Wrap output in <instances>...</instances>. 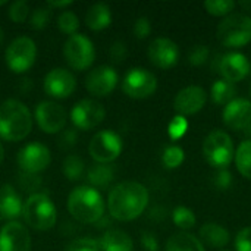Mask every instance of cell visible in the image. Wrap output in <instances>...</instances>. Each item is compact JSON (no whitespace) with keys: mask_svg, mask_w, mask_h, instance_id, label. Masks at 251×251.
<instances>
[{"mask_svg":"<svg viewBox=\"0 0 251 251\" xmlns=\"http://www.w3.org/2000/svg\"><path fill=\"white\" fill-rule=\"evenodd\" d=\"M31 238L19 222H9L0 229V251H29Z\"/></svg>","mask_w":251,"mask_h":251,"instance_id":"e0dca14e","label":"cell"},{"mask_svg":"<svg viewBox=\"0 0 251 251\" xmlns=\"http://www.w3.org/2000/svg\"><path fill=\"white\" fill-rule=\"evenodd\" d=\"M200 241L212 249H222L229 243V232L218 224H204L200 228Z\"/></svg>","mask_w":251,"mask_h":251,"instance_id":"7402d4cb","label":"cell"},{"mask_svg":"<svg viewBox=\"0 0 251 251\" xmlns=\"http://www.w3.org/2000/svg\"><path fill=\"white\" fill-rule=\"evenodd\" d=\"M75 141H76V132L74 129H68L66 132H63L59 144H60L62 149H69V147H72L75 144Z\"/></svg>","mask_w":251,"mask_h":251,"instance_id":"ee69618b","label":"cell"},{"mask_svg":"<svg viewBox=\"0 0 251 251\" xmlns=\"http://www.w3.org/2000/svg\"><path fill=\"white\" fill-rule=\"evenodd\" d=\"M219 251H228V250H219Z\"/></svg>","mask_w":251,"mask_h":251,"instance_id":"816d5d0a","label":"cell"},{"mask_svg":"<svg viewBox=\"0 0 251 251\" xmlns=\"http://www.w3.org/2000/svg\"><path fill=\"white\" fill-rule=\"evenodd\" d=\"M187 129H188V121L185 119V116H181V115L175 116L168 126V132L172 140L181 138L187 132Z\"/></svg>","mask_w":251,"mask_h":251,"instance_id":"d590c367","label":"cell"},{"mask_svg":"<svg viewBox=\"0 0 251 251\" xmlns=\"http://www.w3.org/2000/svg\"><path fill=\"white\" fill-rule=\"evenodd\" d=\"M50 21V9L49 7H37L29 16V25L32 29H43L49 25Z\"/></svg>","mask_w":251,"mask_h":251,"instance_id":"e575fe53","label":"cell"},{"mask_svg":"<svg viewBox=\"0 0 251 251\" xmlns=\"http://www.w3.org/2000/svg\"><path fill=\"white\" fill-rule=\"evenodd\" d=\"M141 244L146 251H160L159 249V241L151 232H143L141 235Z\"/></svg>","mask_w":251,"mask_h":251,"instance_id":"7bdbcfd3","label":"cell"},{"mask_svg":"<svg viewBox=\"0 0 251 251\" xmlns=\"http://www.w3.org/2000/svg\"><path fill=\"white\" fill-rule=\"evenodd\" d=\"M100 243V249L103 251H131L132 250V240L131 237L124 232V231H118V229H112L107 231Z\"/></svg>","mask_w":251,"mask_h":251,"instance_id":"603a6c76","label":"cell"},{"mask_svg":"<svg viewBox=\"0 0 251 251\" xmlns=\"http://www.w3.org/2000/svg\"><path fill=\"white\" fill-rule=\"evenodd\" d=\"M128 54V49L125 46V43L122 41H115L110 47V59L113 62H122Z\"/></svg>","mask_w":251,"mask_h":251,"instance_id":"b9f144b4","label":"cell"},{"mask_svg":"<svg viewBox=\"0 0 251 251\" xmlns=\"http://www.w3.org/2000/svg\"><path fill=\"white\" fill-rule=\"evenodd\" d=\"M213 184L218 190H228L232 185V174L226 169H219L213 175Z\"/></svg>","mask_w":251,"mask_h":251,"instance_id":"f35d334b","label":"cell"},{"mask_svg":"<svg viewBox=\"0 0 251 251\" xmlns=\"http://www.w3.org/2000/svg\"><path fill=\"white\" fill-rule=\"evenodd\" d=\"M207 59H209V49L207 46H203V44L194 46L188 53V62L194 66H200L206 63Z\"/></svg>","mask_w":251,"mask_h":251,"instance_id":"74e56055","label":"cell"},{"mask_svg":"<svg viewBox=\"0 0 251 251\" xmlns=\"http://www.w3.org/2000/svg\"><path fill=\"white\" fill-rule=\"evenodd\" d=\"M172 219H174V224L181 229H191L196 225V215L193 213L191 209L185 206L175 207L172 213Z\"/></svg>","mask_w":251,"mask_h":251,"instance_id":"f1b7e54d","label":"cell"},{"mask_svg":"<svg viewBox=\"0 0 251 251\" xmlns=\"http://www.w3.org/2000/svg\"><path fill=\"white\" fill-rule=\"evenodd\" d=\"M110 21H112L110 9L104 3H96L87 10L85 24L90 29H94V31L104 29L110 25Z\"/></svg>","mask_w":251,"mask_h":251,"instance_id":"cb8c5ba5","label":"cell"},{"mask_svg":"<svg viewBox=\"0 0 251 251\" xmlns=\"http://www.w3.org/2000/svg\"><path fill=\"white\" fill-rule=\"evenodd\" d=\"M75 87H76L75 76L63 68L51 69L44 78V91L56 99L69 97L74 93Z\"/></svg>","mask_w":251,"mask_h":251,"instance_id":"2e32d148","label":"cell"},{"mask_svg":"<svg viewBox=\"0 0 251 251\" xmlns=\"http://www.w3.org/2000/svg\"><path fill=\"white\" fill-rule=\"evenodd\" d=\"M243 9H246L247 12H251V0H243V1H240L238 3Z\"/></svg>","mask_w":251,"mask_h":251,"instance_id":"bcb514c9","label":"cell"},{"mask_svg":"<svg viewBox=\"0 0 251 251\" xmlns=\"http://www.w3.org/2000/svg\"><path fill=\"white\" fill-rule=\"evenodd\" d=\"M149 59L153 65L162 69H168L176 65L179 59V49L171 38H156L149 46Z\"/></svg>","mask_w":251,"mask_h":251,"instance_id":"5bb4252c","label":"cell"},{"mask_svg":"<svg viewBox=\"0 0 251 251\" xmlns=\"http://www.w3.org/2000/svg\"><path fill=\"white\" fill-rule=\"evenodd\" d=\"M203 154L209 165L218 169H226L234 157L232 138L224 131H212L203 143Z\"/></svg>","mask_w":251,"mask_h":251,"instance_id":"8992f818","label":"cell"},{"mask_svg":"<svg viewBox=\"0 0 251 251\" xmlns=\"http://www.w3.org/2000/svg\"><path fill=\"white\" fill-rule=\"evenodd\" d=\"M4 3H6V1H4V0H0V6H3V4H4Z\"/></svg>","mask_w":251,"mask_h":251,"instance_id":"681fc988","label":"cell"},{"mask_svg":"<svg viewBox=\"0 0 251 251\" xmlns=\"http://www.w3.org/2000/svg\"><path fill=\"white\" fill-rule=\"evenodd\" d=\"M22 212L24 206L21 197L10 185H3L0 188V218L12 221L19 218Z\"/></svg>","mask_w":251,"mask_h":251,"instance_id":"44dd1931","label":"cell"},{"mask_svg":"<svg viewBox=\"0 0 251 251\" xmlns=\"http://www.w3.org/2000/svg\"><path fill=\"white\" fill-rule=\"evenodd\" d=\"M104 116H106V110L103 104L96 100H81L74 106L71 112L74 125L84 131H88L100 125Z\"/></svg>","mask_w":251,"mask_h":251,"instance_id":"7c38bea8","label":"cell"},{"mask_svg":"<svg viewBox=\"0 0 251 251\" xmlns=\"http://www.w3.org/2000/svg\"><path fill=\"white\" fill-rule=\"evenodd\" d=\"M51 162L50 150L40 143H31L22 147L18 153V165L25 174L35 175L44 171Z\"/></svg>","mask_w":251,"mask_h":251,"instance_id":"8fae6325","label":"cell"},{"mask_svg":"<svg viewBox=\"0 0 251 251\" xmlns=\"http://www.w3.org/2000/svg\"><path fill=\"white\" fill-rule=\"evenodd\" d=\"M149 204V191L144 185L134 181L118 184L109 194L107 207L116 221H132L138 218Z\"/></svg>","mask_w":251,"mask_h":251,"instance_id":"6da1fadb","label":"cell"},{"mask_svg":"<svg viewBox=\"0 0 251 251\" xmlns=\"http://www.w3.org/2000/svg\"><path fill=\"white\" fill-rule=\"evenodd\" d=\"M218 71L222 74L224 79L237 82L244 79L250 74V60L243 53L231 51L219 59Z\"/></svg>","mask_w":251,"mask_h":251,"instance_id":"ac0fdd59","label":"cell"},{"mask_svg":"<svg viewBox=\"0 0 251 251\" xmlns=\"http://www.w3.org/2000/svg\"><path fill=\"white\" fill-rule=\"evenodd\" d=\"M218 40L226 47H241L251 41V18L244 13H229L218 25Z\"/></svg>","mask_w":251,"mask_h":251,"instance_id":"277c9868","label":"cell"},{"mask_svg":"<svg viewBox=\"0 0 251 251\" xmlns=\"http://www.w3.org/2000/svg\"><path fill=\"white\" fill-rule=\"evenodd\" d=\"M184 150L178 146H169L165 149L163 151V156H162V160H163V165L169 169H174V168H178L182 162H184Z\"/></svg>","mask_w":251,"mask_h":251,"instance_id":"1f68e13d","label":"cell"},{"mask_svg":"<svg viewBox=\"0 0 251 251\" xmlns=\"http://www.w3.org/2000/svg\"><path fill=\"white\" fill-rule=\"evenodd\" d=\"M250 129H251V125H250ZM250 132H251V131H250Z\"/></svg>","mask_w":251,"mask_h":251,"instance_id":"f5cc1de1","label":"cell"},{"mask_svg":"<svg viewBox=\"0 0 251 251\" xmlns=\"http://www.w3.org/2000/svg\"><path fill=\"white\" fill-rule=\"evenodd\" d=\"M224 122L232 129H246L251 125V101L234 99L224 109Z\"/></svg>","mask_w":251,"mask_h":251,"instance_id":"ffe728a7","label":"cell"},{"mask_svg":"<svg viewBox=\"0 0 251 251\" xmlns=\"http://www.w3.org/2000/svg\"><path fill=\"white\" fill-rule=\"evenodd\" d=\"M24 218L31 228L47 231L54 226L57 215L54 204L46 194H32L25 201Z\"/></svg>","mask_w":251,"mask_h":251,"instance_id":"5b68a950","label":"cell"},{"mask_svg":"<svg viewBox=\"0 0 251 251\" xmlns=\"http://www.w3.org/2000/svg\"><path fill=\"white\" fill-rule=\"evenodd\" d=\"M71 4H72L71 0H68V1H47V7H59V9H62V7H66V6H71Z\"/></svg>","mask_w":251,"mask_h":251,"instance_id":"f6af8a7d","label":"cell"},{"mask_svg":"<svg viewBox=\"0 0 251 251\" xmlns=\"http://www.w3.org/2000/svg\"><path fill=\"white\" fill-rule=\"evenodd\" d=\"M235 163L241 175L251 179V140H246L238 146L235 151Z\"/></svg>","mask_w":251,"mask_h":251,"instance_id":"83f0119b","label":"cell"},{"mask_svg":"<svg viewBox=\"0 0 251 251\" xmlns=\"http://www.w3.org/2000/svg\"><path fill=\"white\" fill-rule=\"evenodd\" d=\"M3 157H4V151H3V146H1V143H0V165H1V162H3Z\"/></svg>","mask_w":251,"mask_h":251,"instance_id":"7dc6e473","label":"cell"},{"mask_svg":"<svg viewBox=\"0 0 251 251\" xmlns=\"http://www.w3.org/2000/svg\"><path fill=\"white\" fill-rule=\"evenodd\" d=\"M84 172V160L79 156L71 154L63 162V174L69 181H76Z\"/></svg>","mask_w":251,"mask_h":251,"instance_id":"f546056e","label":"cell"},{"mask_svg":"<svg viewBox=\"0 0 251 251\" xmlns=\"http://www.w3.org/2000/svg\"><path fill=\"white\" fill-rule=\"evenodd\" d=\"M207 94L206 91L199 87V85H190L182 88L174 101L175 110L181 115V116H187V115H193L197 113L206 103Z\"/></svg>","mask_w":251,"mask_h":251,"instance_id":"d6986e66","label":"cell"},{"mask_svg":"<svg viewBox=\"0 0 251 251\" xmlns=\"http://www.w3.org/2000/svg\"><path fill=\"white\" fill-rule=\"evenodd\" d=\"M3 37H4V35H3V29L0 28V46L3 44Z\"/></svg>","mask_w":251,"mask_h":251,"instance_id":"c3c4849f","label":"cell"},{"mask_svg":"<svg viewBox=\"0 0 251 251\" xmlns=\"http://www.w3.org/2000/svg\"><path fill=\"white\" fill-rule=\"evenodd\" d=\"M35 119L44 132L56 134L62 131L66 124V112L54 101H41L35 109Z\"/></svg>","mask_w":251,"mask_h":251,"instance_id":"4fadbf2b","label":"cell"},{"mask_svg":"<svg viewBox=\"0 0 251 251\" xmlns=\"http://www.w3.org/2000/svg\"><path fill=\"white\" fill-rule=\"evenodd\" d=\"M116 84H118L116 71L112 66H106V65L93 69L85 79L87 90L90 91V94L97 97L110 94L115 90Z\"/></svg>","mask_w":251,"mask_h":251,"instance_id":"9a60e30c","label":"cell"},{"mask_svg":"<svg viewBox=\"0 0 251 251\" xmlns=\"http://www.w3.org/2000/svg\"><path fill=\"white\" fill-rule=\"evenodd\" d=\"M35 56H37L35 43L28 37H18L16 40H13L6 49V54H4L9 69L16 74H22L28 71L34 65Z\"/></svg>","mask_w":251,"mask_h":251,"instance_id":"ba28073f","label":"cell"},{"mask_svg":"<svg viewBox=\"0 0 251 251\" xmlns=\"http://www.w3.org/2000/svg\"><path fill=\"white\" fill-rule=\"evenodd\" d=\"M100 243L93 238H79L72 241L66 251H100Z\"/></svg>","mask_w":251,"mask_h":251,"instance_id":"8d00e7d4","label":"cell"},{"mask_svg":"<svg viewBox=\"0 0 251 251\" xmlns=\"http://www.w3.org/2000/svg\"><path fill=\"white\" fill-rule=\"evenodd\" d=\"M63 54L71 68L82 71L93 65L96 50L88 37H85L84 34H74L66 40Z\"/></svg>","mask_w":251,"mask_h":251,"instance_id":"52a82bcc","label":"cell"},{"mask_svg":"<svg viewBox=\"0 0 251 251\" xmlns=\"http://www.w3.org/2000/svg\"><path fill=\"white\" fill-rule=\"evenodd\" d=\"M237 94V87L234 82L226 81V79H218L215 81L212 87V99L218 104H228L229 101L234 100Z\"/></svg>","mask_w":251,"mask_h":251,"instance_id":"484cf974","label":"cell"},{"mask_svg":"<svg viewBox=\"0 0 251 251\" xmlns=\"http://www.w3.org/2000/svg\"><path fill=\"white\" fill-rule=\"evenodd\" d=\"M250 97H251V85H250Z\"/></svg>","mask_w":251,"mask_h":251,"instance_id":"f907efd6","label":"cell"},{"mask_svg":"<svg viewBox=\"0 0 251 251\" xmlns=\"http://www.w3.org/2000/svg\"><path fill=\"white\" fill-rule=\"evenodd\" d=\"M69 213L82 224H96L103 218L104 201L91 187H76L68 197Z\"/></svg>","mask_w":251,"mask_h":251,"instance_id":"3957f363","label":"cell"},{"mask_svg":"<svg viewBox=\"0 0 251 251\" xmlns=\"http://www.w3.org/2000/svg\"><path fill=\"white\" fill-rule=\"evenodd\" d=\"M87 178H88V181H90L94 187L104 188V187H107V185L112 182V179H113V168L109 166V165H104V163L93 165V166L88 169Z\"/></svg>","mask_w":251,"mask_h":251,"instance_id":"4316f807","label":"cell"},{"mask_svg":"<svg viewBox=\"0 0 251 251\" xmlns=\"http://www.w3.org/2000/svg\"><path fill=\"white\" fill-rule=\"evenodd\" d=\"M157 88L156 76L144 69V68H134L131 69L122 82V90L126 96L132 99H146L151 96Z\"/></svg>","mask_w":251,"mask_h":251,"instance_id":"30bf717a","label":"cell"},{"mask_svg":"<svg viewBox=\"0 0 251 251\" xmlns=\"http://www.w3.org/2000/svg\"><path fill=\"white\" fill-rule=\"evenodd\" d=\"M32 128L28 107L19 100H6L0 106V137L6 141L24 140Z\"/></svg>","mask_w":251,"mask_h":251,"instance_id":"7a4b0ae2","label":"cell"},{"mask_svg":"<svg viewBox=\"0 0 251 251\" xmlns=\"http://www.w3.org/2000/svg\"><path fill=\"white\" fill-rule=\"evenodd\" d=\"M90 154L97 163H110L122 151L121 137L112 131H100L90 141Z\"/></svg>","mask_w":251,"mask_h":251,"instance_id":"9c48e42d","label":"cell"},{"mask_svg":"<svg viewBox=\"0 0 251 251\" xmlns=\"http://www.w3.org/2000/svg\"><path fill=\"white\" fill-rule=\"evenodd\" d=\"M57 26H59V29H60L62 32L69 34V37H71V35L76 34V31H78V28H79V19H78V16H76L74 12H71V10H63V12L59 15Z\"/></svg>","mask_w":251,"mask_h":251,"instance_id":"4dcf8cb0","label":"cell"},{"mask_svg":"<svg viewBox=\"0 0 251 251\" xmlns=\"http://www.w3.org/2000/svg\"><path fill=\"white\" fill-rule=\"evenodd\" d=\"M29 15V4L25 0H18L13 1L9 7V18L16 22V24H22Z\"/></svg>","mask_w":251,"mask_h":251,"instance_id":"836d02e7","label":"cell"},{"mask_svg":"<svg viewBox=\"0 0 251 251\" xmlns=\"http://www.w3.org/2000/svg\"><path fill=\"white\" fill-rule=\"evenodd\" d=\"M151 32V24L147 18H138L134 24V34L137 38H146Z\"/></svg>","mask_w":251,"mask_h":251,"instance_id":"60d3db41","label":"cell"},{"mask_svg":"<svg viewBox=\"0 0 251 251\" xmlns=\"http://www.w3.org/2000/svg\"><path fill=\"white\" fill-rule=\"evenodd\" d=\"M204 7L207 9L209 13L222 16V15H228L235 7V1H232V0H207V1H204Z\"/></svg>","mask_w":251,"mask_h":251,"instance_id":"d6a6232c","label":"cell"},{"mask_svg":"<svg viewBox=\"0 0 251 251\" xmlns=\"http://www.w3.org/2000/svg\"><path fill=\"white\" fill-rule=\"evenodd\" d=\"M166 251H204V246L193 234L178 232L168 240Z\"/></svg>","mask_w":251,"mask_h":251,"instance_id":"d4e9b609","label":"cell"},{"mask_svg":"<svg viewBox=\"0 0 251 251\" xmlns=\"http://www.w3.org/2000/svg\"><path fill=\"white\" fill-rule=\"evenodd\" d=\"M237 251H251V226L241 229L235 238Z\"/></svg>","mask_w":251,"mask_h":251,"instance_id":"ab89813d","label":"cell"}]
</instances>
